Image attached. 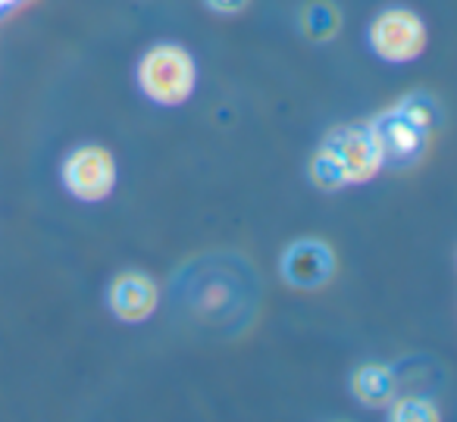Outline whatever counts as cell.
<instances>
[{
    "mask_svg": "<svg viewBox=\"0 0 457 422\" xmlns=\"http://www.w3.org/2000/svg\"><path fill=\"white\" fill-rule=\"evenodd\" d=\"M172 288L179 294V303H185L201 326L222 328L226 335H236L238 328L248 326L261 301V285L236 253L197 257L195 263L176 272Z\"/></svg>",
    "mask_w": 457,
    "mask_h": 422,
    "instance_id": "6da1fadb",
    "label": "cell"
},
{
    "mask_svg": "<svg viewBox=\"0 0 457 422\" xmlns=\"http://www.w3.org/2000/svg\"><path fill=\"white\" fill-rule=\"evenodd\" d=\"M138 88L157 107H182L197 88L195 57L182 45H154L138 60Z\"/></svg>",
    "mask_w": 457,
    "mask_h": 422,
    "instance_id": "7a4b0ae2",
    "label": "cell"
},
{
    "mask_svg": "<svg viewBox=\"0 0 457 422\" xmlns=\"http://www.w3.org/2000/svg\"><path fill=\"white\" fill-rule=\"evenodd\" d=\"M320 147H323V151L332 157V163L338 166L345 185L370 182V178L379 176L382 166H386L379 138H376V132H373V122H370V126L332 128Z\"/></svg>",
    "mask_w": 457,
    "mask_h": 422,
    "instance_id": "3957f363",
    "label": "cell"
},
{
    "mask_svg": "<svg viewBox=\"0 0 457 422\" xmlns=\"http://www.w3.org/2000/svg\"><path fill=\"white\" fill-rule=\"evenodd\" d=\"M63 188L82 203H101L116 188V160L101 145H79L60 166Z\"/></svg>",
    "mask_w": 457,
    "mask_h": 422,
    "instance_id": "277c9868",
    "label": "cell"
},
{
    "mask_svg": "<svg viewBox=\"0 0 457 422\" xmlns=\"http://www.w3.org/2000/svg\"><path fill=\"white\" fill-rule=\"evenodd\" d=\"M370 47L386 63H411L426 51V22L407 7H388L370 22Z\"/></svg>",
    "mask_w": 457,
    "mask_h": 422,
    "instance_id": "5b68a950",
    "label": "cell"
},
{
    "mask_svg": "<svg viewBox=\"0 0 457 422\" xmlns=\"http://www.w3.org/2000/svg\"><path fill=\"white\" fill-rule=\"evenodd\" d=\"M279 272L292 288L317 291L336 276V251L320 238H298L279 257Z\"/></svg>",
    "mask_w": 457,
    "mask_h": 422,
    "instance_id": "8992f818",
    "label": "cell"
},
{
    "mask_svg": "<svg viewBox=\"0 0 457 422\" xmlns=\"http://www.w3.org/2000/svg\"><path fill=\"white\" fill-rule=\"evenodd\" d=\"M107 303H110V313L120 322L138 326V322H147L157 313L160 291L151 276H145V272H138V269H126L110 282Z\"/></svg>",
    "mask_w": 457,
    "mask_h": 422,
    "instance_id": "52a82bcc",
    "label": "cell"
},
{
    "mask_svg": "<svg viewBox=\"0 0 457 422\" xmlns=\"http://www.w3.org/2000/svg\"><path fill=\"white\" fill-rule=\"evenodd\" d=\"M373 132L379 138L382 147V160L386 166H411L420 153L426 151V141H429V132L417 128L413 122H407L404 116H398L395 110H388L386 116L373 122Z\"/></svg>",
    "mask_w": 457,
    "mask_h": 422,
    "instance_id": "ba28073f",
    "label": "cell"
},
{
    "mask_svg": "<svg viewBox=\"0 0 457 422\" xmlns=\"http://www.w3.org/2000/svg\"><path fill=\"white\" fill-rule=\"evenodd\" d=\"M351 394L363 407L386 410L392 403V397L398 394V376L392 372V366L363 363L351 372Z\"/></svg>",
    "mask_w": 457,
    "mask_h": 422,
    "instance_id": "9c48e42d",
    "label": "cell"
},
{
    "mask_svg": "<svg viewBox=\"0 0 457 422\" xmlns=\"http://www.w3.org/2000/svg\"><path fill=\"white\" fill-rule=\"evenodd\" d=\"M298 29L307 41L313 45H326L342 32V10L332 0H311L298 13Z\"/></svg>",
    "mask_w": 457,
    "mask_h": 422,
    "instance_id": "30bf717a",
    "label": "cell"
},
{
    "mask_svg": "<svg viewBox=\"0 0 457 422\" xmlns=\"http://www.w3.org/2000/svg\"><path fill=\"white\" fill-rule=\"evenodd\" d=\"M388 419L392 422H438L442 413L438 407L429 401V397H420V394H411V397H392L388 403Z\"/></svg>",
    "mask_w": 457,
    "mask_h": 422,
    "instance_id": "8fae6325",
    "label": "cell"
},
{
    "mask_svg": "<svg viewBox=\"0 0 457 422\" xmlns=\"http://www.w3.org/2000/svg\"><path fill=\"white\" fill-rule=\"evenodd\" d=\"M395 113L404 116L407 122H413L417 128H423V132H432V126L438 122V110H436V101L426 95H411L404 97V101L395 103Z\"/></svg>",
    "mask_w": 457,
    "mask_h": 422,
    "instance_id": "7c38bea8",
    "label": "cell"
},
{
    "mask_svg": "<svg viewBox=\"0 0 457 422\" xmlns=\"http://www.w3.org/2000/svg\"><path fill=\"white\" fill-rule=\"evenodd\" d=\"M311 182L317 185V188H323V191L345 188L342 172H338V166L332 163V157L323 151V147H320V151L313 153V160H311Z\"/></svg>",
    "mask_w": 457,
    "mask_h": 422,
    "instance_id": "4fadbf2b",
    "label": "cell"
},
{
    "mask_svg": "<svg viewBox=\"0 0 457 422\" xmlns=\"http://www.w3.org/2000/svg\"><path fill=\"white\" fill-rule=\"evenodd\" d=\"M251 0H204V7L207 10H213V13H220V16H236V13H242L245 7H248Z\"/></svg>",
    "mask_w": 457,
    "mask_h": 422,
    "instance_id": "5bb4252c",
    "label": "cell"
}]
</instances>
